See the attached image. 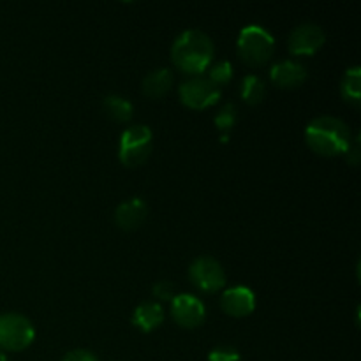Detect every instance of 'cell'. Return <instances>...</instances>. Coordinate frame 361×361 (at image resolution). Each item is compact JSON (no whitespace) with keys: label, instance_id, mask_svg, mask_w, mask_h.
<instances>
[{"label":"cell","instance_id":"cell-1","mask_svg":"<svg viewBox=\"0 0 361 361\" xmlns=\"http://www.w3.org/2000/svg\"><path fill=\"white\" fill-rule=\"evenodd\" d=\"M171 60L182 73L203 76L214 60V42L210 35L197 28L182 32L173 42Z\"/></svg>","mask_w":361,"mask_h":361},{"label":"cell","instance_id":"cell-2","mask_svg":"<svg viewBox=\"0 0 361 361\" xmlns=\"http://www.w3.org/2000/svg\"><path fill=\"white\" fill-rule=\"evenodd\" d=\"M305 141L312 152L323 157L344 155L353 141L351 129L337 116H317L307 126Z\"/></svg>","mask_w":361,"mask_h":361},{"label":"cell","instance_id":"cell-3","mask_svg":"<svg viewBox=\"0 0 361 361\" xmlns=\"http://www.w3.org/2000/svg\"><path fill=\"white\" fill-rule=\"evenodd\" d=\"M236 49L243 63L249 67H261L274 56L275 39L264 27L249 25L240 32Z\"/></svg>","mask_w":361,"mask_h":361},{"label":"cell","instance_id":"cell-4","mask_svg":"<svg viewBox=\"0 0 361 361\" xmlns=\"http://www.w3.org/2000/svg\"><path fill=\"white\" fill-rule=\"evenodd\" d=\"M152 134L150 127L137 123V126L127 127L120 136L118 143V159L126 168H137L145 164L152 154Z\"/></svg>","mask_w":361,"mask_h":361},{"label":"cell","instance_id":"cell-5","mask_svg":"<svg viewBox=\"0 0 361 361\" xmlns=\"http://www.w3.org/2000/svg\"><path fill=\"white\" fill-rule=\"evenodd\" d=\"M34 324L28 317L16 312L0 316V351H23L34 342Z\"/></svg>","mask_w":361,"mask_h":361},{"label":"cell","instance_id":"cell-6","mask_svg":"<svg viewBox=\"0 0 361 361\" xmlns=\"http://www.w3.org/2000/svg\"><path fill=\"white\" fill-rule=\"evenodd\" d=\"M180 101L190 109H207L217 104L221 99V88L215 87L207 76H192L183 81L178 88Z\"/></svg>","mask_w":361,"mask_h":361},{"label":"cell","instance_id":"cell-7","mask_svg":"<svg viewBox=\"0 0 361 361\" xmlns=\"http://www.w3.org/2000/svg\"><path fill=\"white\" fill-rule=\"evenodd\" d=\"M189 279L200 291L217 293L226 286V271L212 256H200L189 268Z\"/></svg>","mask_w":361,"mask_h":361},{"label":"cell","instance_id":"cell-8","mask_svg":"<svg viewBox=\"0 0 361 361\" xmlns=\"http://www.w3.org/2000/svg\"><path fill=\"white\" fill-rule=\"evenodd\" d=\"M171 316L178 326L187 328V330H194L200 328L207 319V309H204L203 302L192 295H176L171 300Z\"/></svg>","mask_w":361,"mask_h":361},{"label":"cell","instance_id":"cell-9","mask_svg":"<svg viewBox=\"0 0 361 361\" xmlns=\"http://www.w3.org/2000/svg\"><path fill=\"white\" fill-rule=\"evenodd\" d=\"M326 42L324 30L316 23H302L289 35V51L296 56H310Z\"/></svg>","mask_w":361,"mask_h":361},{"label":"cell","instance_id":"cell-10","mask_svg":"<svg viewBox=\"0 0 361 361\" xmlns=\"http://www.w3.org/2000/svg\"><path fill=\"white\" fill-rule=\"evenodd\" d=\"M221 307L228 316L247 317L256 310V295L245 286H235L222 293Z\"/></svg>","mask_w":361,"mask_h":361},{"label":"cell","instance_id":"cell-11","mask_svg":"<svg viewBox=\"0 0 361 361\" xmlns=\"http://www.w3.org/2000/svg\"><path fill=\"white\" fill-rule=\"evenodd\" d=\"M148 217V207L141 197H133L120 203L115 210V224L122 231H134L141 228Z\"/></svg>","mask_w":361,"mask_h":361},{"label":"cell","instance_id":"cell-12","mask_svg":"<svg viewBox=\"0 0 361 361\" xmlns=\"http://www.w3.org/2000/svg\"><path fill=\"white\" fill-rule=\"evenodd\" d=\"M270 78L279 88H298L307 80V69L295 60H282L270 71Z\"/></svg>","mask_w":361,"mask_h":361},{"label":"cell","instance_id":"cell-13","mask_svg":"<svg viewBox=\"0 0 361 361\" xmlns=\"http://www.w3.org/2000/svg\"><path fill=\"white\" fill-rule=\"evenodd\" d=\"M162 323H164V310L159 302H143L134 309L133 324L143 334L155 331Z\"/></svg>","mask_w":361,"mask_h":361},{"label":"cell","instance_id":"cell-14","mask_svg":"<svg viewBox=\"0 0 361 361\" xmlns=\"http://www.w3.org/2000/svg\"><path fill=\"white\" fill-rule=\"evenodd\" d=\"M173 81H175V76H173L171 69L161 67V69L152 71V73H148L147 76H145L141 88H143V94L147 95V97L161 99L171 90Z\"/></svg>","mask_w":361,"mask_h":361},{"label":"cell","instance_id":"cell-15","mask_svg":"<svg viewBox=\"0 0 361 361\" xmlns=\"http://www.w3.org/2000/svg\"><path fill=\"white\" fill-rule=\"evenodd\" d=\"M341 94L345 102L353 106L361 104V69L358 66L349 67L341 81Z\"/></svg>","mask_w":361,"mask_h":361},{"label":"cell","instance_id":"cell-16","mask_svg":"<svg viewBox=\"0 0 361 361\" xmlns=\"http://www.w3.org/2000/svg\"><path fill=\"white\" fill-rule=\"evenodd\" d=\"M102 108L104 113L111 120L118 123H127L133 118V104L129 99L122 97V95H108L102 101Z\"/></svg>","mask_w":361,"mask_h":361},{"label":"cell","instance_id":"cell-17","mask_svg":"<svg viewBox=\"0 0 361 361\" xmlns=\"http://www.w3.org/2000/svg\"><path fill=\"white\" fill-rule=\"evenodd\" d=\"M240 95H242V99L247 104H261L264 95H267V83L259 76H256V74H249V76L243 78L242 85H240Z\"/></svg>","mask_w":361,"mask_h":361},{"label":"cell","instance_id":"cell-18","mask_svg":"<svg viewBox=\"0 0 361 361\" xmlns=\"http://www.w3.org/2000/svg\"><path fill=\"white\" fill-rule=\"evenodd\" d=\"M236 120H238V109L233 102H226L224 106H221L214 118L215 127L221 133V143H228L229 134H231L233 127L236 126Z\"/></svg>","mask_w":361,"mask_h":361},{"label":"cell","instance_id":"cell-19","mask_svg":"<svg viewBox=\"0 0 361 361\" xmlns=\"http://www.w3.org/2000/svg\"><path fill=\"white\" fill-rule=\"evenodd\" d=\"M208 80L215 85V87L221 88L222 85L229 83L233 80V66L228 60H221V62L214 63L212 67H208Z\"/></svg>","mask_w":361,"mask_h":361},{"label":"cell","instance_id":"cell-20","mask_svg":"<svg viewBox=\"0 0 361 361\" xmlns=\"http://www.w3.org/2000/svg\"><path fill=\"white\" fill-rule=\"evenodd\" d=\"M208 361H242V356L231 345H217L208 355Z\"/></svg>","mask_w":361,"mask_h":361},{"label":"cell","instance_id":"cell-21","mask_svg":"<svg viewBox=\"0 0 361 361\" xmlns=\"http://www.w3.org/2000/svg\"><path fill=\"white\" fill-rule=\"evenodd\" d=\"M154 296L159 302H171L175 298V286L169 281H161L154 286Z\"/></svg>","mask_w":361,"mask_h":361},{"label":"cell","instance_id":"cell-22","mask_svg":"<svg viewBox=\"0 0 361 361\" xmlns=\"http://www.w3.org/2000/svg\"><path fill=\"white\" fill-rule=\"evenodd\" d=\"M345 159H348V162L351 166H358L360 164V159H361V154H360V134H355V137H353L351 145H349L348 152H345Z\"/></svg>","mask_w":361,"mask_h":361},{"label":"cell","instance_id":"cell-23","mask_svg":"<svg viewBox=\"0 0 361 361\" xmlns=\"http://www.w3.org/2000/svg\"><path fill=\"white\" fill-rule=\"evenodd\" d=\"M62 361H99L94 356V353L87 351V349H74V351L67 353Z\"/></svg>","mask_w":361,"mask_h":361},{"label":"cell","instance_id":"cell-24","mask_svg":"<svg viewBox=\"0 0 361 361\" xmlns=\"http://www.w3.org/2000/svg\"><path fill=\"white\" fill-rule=\"evenodd\" d=\"M0 361H9V360H7L6 353H4V351H0Z\"/></svg>","mask_w":361,"mask_h":361}]
</instances>
